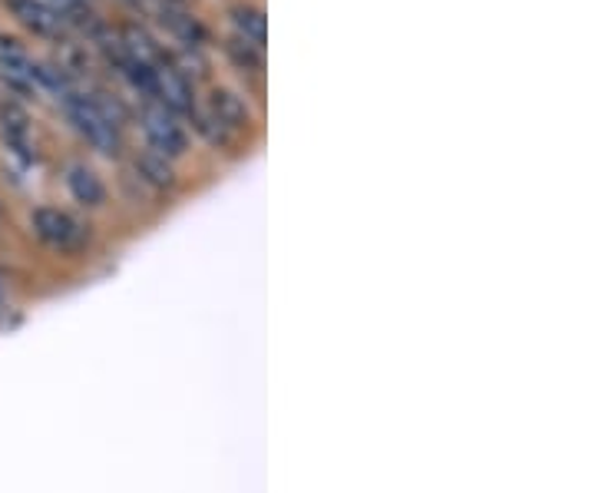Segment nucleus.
I'll return each mask as SVG.
<instances>
[{"label": "nucleus", "instance_id": "obj_4", "mask_svg": "<svg viewBox=\"0 0 595 493\" xmlns=\"http://www.w3.org/2000/svg\"><path fill=\"white\" fill-rule=\"evenodd\" d=\"M4 4L34 37H44V41L64 37V18L54 11V4H47V0H4Z\"/></svg>", "mask_w": 595, "mask_h": 493}, {"label": "nucleus", "instance_id": "obj_2", "mask_svg": "<svg viewBox=\"0 0 595 493\" xmlns=\"http://www.w3.org/2000/svg\"><path fill=\"white\" fill-rule=\"evenodd\" d=\"M139 126H142V136L149 142L152 152H159L162 159H179L185 149H188V133L185 126L179 123L175 113H169L165 106L159 103H146L142 113H139Z\"/></svg>", "mask_w": 595, "mask_h": 493}, {"label": "nucleus", "instance_id": "obj_6", "mask_svg": "<svg viewBox=\"0 0 595 493\" xmlns=\"http://www.w3.org/2000/svg\"><path fill=\"white\" fill-rule=\"evenodd\" d=\"M67 190L83 209H100L106 203V186H103L100 173L93 167H87V162H70L67 167Z\"/></svg>", "mask_w": 595, "mask_h": 493}, {"label": "nucleus", "instance_id": "obj_12", "mask_svg": "<svg viewBox=\"0 0 595 493\" xmlns=\"http://www.w3.org/2000/svg\"><path fill=\"white\" fill-rule=\"evenodd\" d=\"M0 305H4V285H0Z\"/></svg>", "mask_w": 595, "mask_h": 493}, {"label": "nucleus", "instance_id": "obj_1", "mask_svg": "<svg viewBox=\"0 0 595 493\" xmlns=\"http://www.w3.org/2000/svg\"><path fill=\"white\" fill-rule=\"evenodd\" d=\"M31 229L47 249H54L60 255H80L90 245V226L80 222L73 213L57 209V206L34 209L31 213Z\"/></svg>", "mask_w": 595, "mask_h": 493}, {"label": "nucleus", "instance_id": "obj_11", "mask_svg": "<svg viewBox=\"0 0 595 493\" xmlns=\"http://www.w3.org/2000/svg\"><path fill=\"white\" fill-rule=\"evenodd\" d=\"M93 4V0H54V11L60 14V18H67V14H80V11H87Z\"/></svg>", "mask_w": 595, "mask_h": 493}, {"label": "nucleus", "instance_id": "obj_10", "mask_svg": "<svg viewBox=\"0 0 595 493\" xmlns=\"http://www.w3.org/2000/svg\"><path fill=\"white\" fill-rule=\"evenodd\" d=\"M229 54H232V60L242 67V73H262L265 70V50H259V47H252V44H242V41H232L229 44Z\"/></svg>", "mask_w": 595, "mask_h": 493}, {"label": "nucleus", "instance_id": "obj_3", "mask_svg": "<svg viewBox=\"0 0 595 493\" xmlns=\"http://www.w3.org/2000/svg\"><path fill=\"white\" fill-rule=\"evenodd\" d=\"M0 77L21 93H44V64L11 37H0Z\"/></svg>", "mask_w": 595, "mask_h": 493}, {"label": "nucleus", "instance_id": "obj_7", "mask_svg": "<svg viewBox=\"0 0 595 493\" xmlns=\"http://www.w3.org/2000/svg\"><path fill=\"white\" fill-rule=\"evenodd\" d=\"M229 18H232V27H236V41L265 50V44H268V18H265V11H259L252 4H239V8H232Z\"/></svg>", "mask_w": 595, "mask_h": 493}, {"label": "nucleus", "instance_id": "obj_5", "mask_svg": "<svg viewBox=\"0 0 595 493\" xmlns=\"http://www.w3.org/2000/svg\"><path fill=\"white\" fill-rule=\"evenodd\" d=\"M209 119H216L229 136H242L249 126H252V110H249V103L239 96V93H232V90H213V96H209V106L203 110Z\"/></svg>", "mask_w": 595, "mask_h": 493}, {"label": "nucleus", "instance_id": "obj_8", "mask_svg": "<svg viewBox=\"0 0 595 493\" xmlns=\"http://www.w3.org/2000/svg\"><path fill=\"white\" fill-rule=\"evenodd\" d=\"M0 129H4V139L14 152H24V156H34L31 152V119L21 106H4V113H0Z\"/></svg>", "mask_w": 595, "mask_h": 493}, {"label": "nucleus", "instance_id": "obj_9", "mask_svg": "<svg viewBox=\"0 0 595 493\" xmlns=\"http://www.w3.org/2000/svg\"><path fill=\"white\" fill-rule=\"evenodd\" d=\"M136 170H139V176L149 183V186H156V190H169L172 183H175V176H172V162L169 159H162L159 152H146V156H139L136 159Z\"/></svg>", "mask_w": 595, "mask_h": 493}]
</instances>
